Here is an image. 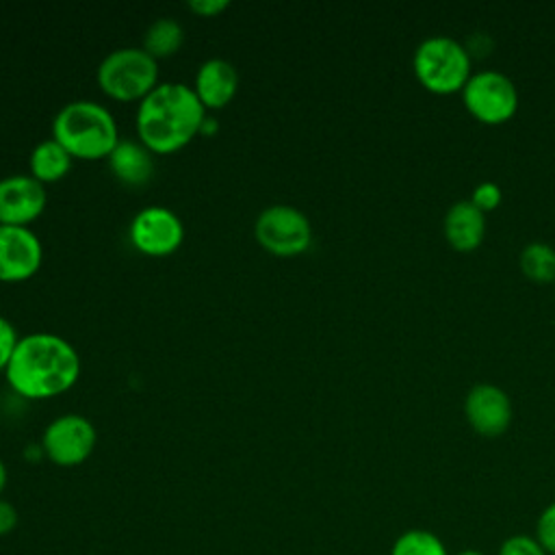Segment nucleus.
I'll use <instances>...</instances> for the list:
<instances>
[{"mask_svg":"<svg viewBox=\"0 0 555 555\" xmlns=\"http://www.w3.org/2000/svg\"><path fill=\"white\" fill-rule=\"evenodd\" d=\"M4 375L20 397L33 401L52 399L78 382L80 356L59 334L30 332L20 338Z\"/></svg>","mask_w":555,"mask_h":555,"instance_id":"1","label":"nucleus"},{"mask_svg":"<svg viewBox=\"0 0 555 555\" xmlns=\"http://www.w3.org/2000/svg\"><path fill=\"white\" fill-rule=\"evenodd\" d=\"M206 117L208 111L191 85L158 82L137 104V139L152 154H173L202 134Z\"/></svg>","mask_w":555,"mask_h":555,"instance_id":"2","label":"nucleus"},{"mask_svg":"<svg viewBox=\"0 0 555 555\" xmlns=\"http://www.w3.org/2000/svg\"><path fill=\"white\" fill-rule=\"evenodd\" d=\"M52 139L80 160L108 158L121 141L115 115L93 100L63 104L52 119Z\"/></svg>","mask_w":555,"mask_h":555,"instance_id":"3","label":"nucleus"},{"mask_svg":"<svg viewBox=\"0 0 555 555\" xmlns=\"http://www.w3.org/2000/svg\"><path fill=\"white\" fill-rule=\"evenodd\" d=\"M100 89L119 102H141L160 80L158 61L141 46L111 50L95 69Z\"/></svg>","mask_w":555,"mask_h":555,"instance_id":"4","label":"nucleus"},{"mask_svg":"<svg viewBox=\"0 0 555 555\" xmlns=\"http://www.w3.org/2000/svg\"><path fill=\"white\" fill-rule=\"evenodd\" d=\"M414 74L434 93L462 91L470 78V54L451 37H427L414 52Z\"/></svg>","mask_w":555,"mask_h":555,"instance_id":"5","label":"nucleus"},{"mask_svg":"<svg viewBox=\"0 0 555 555\" xmlns=\"http://www.w3.org/2000/svg\"><path fill=\"white\" fill-rule=\"evenodd\" d=\"M254 236L273 256L304 254L312 243L310 219L291 204H271L254 221Z\"/></svg>","mask_w":555,"mask_h":555,"instance_id":"6","label":"nucleus"},{"mask_svg":"<svg viewBox=\"0 0 555 555\" xmlns=\"http://www.w3.org/2000/svg\"><path fill=\"white\" fill-rule=\"evenodd\" d=\"M39 444L52 464L72 468L91 457L98 444V431L87 416L67 412L46 425Z\"/></svg>","mask_w":555,"mask_h":555,"instance_id":"7","label":"nucleus"},{"mask_svg":"<svg viewBox=\"0 0 555 555\" xmlns=\"http://www.w3.org/2000/svg\"><path fill=\"white\" fill-rule=\"evenodd\" d=\"M464 106L483 124H503L518 108V91L501 72H479L462 89Z\"/></svg>","mask_w":555,"mask_h":555,"instance_id":"8","label":"nucleus"},{"mask_svg":"<svg viewBox=\"0 0 555 555\" xmlns=\"http://www.w3.org/2000/svg\"><path fill=\"white\" fill-rule=\"evenodd\" d=\"M128 238L132 247L145 256H169L184 241V223L178 212L167 206H143L130 219Z\"/></svg>","mask_w":555,"mask_h":555,"instance_id":"9","label":"nucleus"},{"mask_svg":"<svg viewBox=\"0 0 555 555\" xmlns=\"http://www.w3.org/2000/svg\"><path fill=\"white\" fill-rule=\"evenodd\" d=\"M43 262V245L28 225H0V282H24Z\"/></svg>","mask_w":555,"mask_h":555,"instance_id":"10","label":"nucleus"},{"mask_svg":"<svg viewBox=\"0 0 555 555\" xmlns=\"http://www.w3.org/2000/svg\"><path fill=\"white\" fill-rule=\"evenodd\" d=\"M48 204L46 186L30 173L0 178V225H28Z\"/></svg>","mask_w":555,"mask_h":555,"instance_id":"11","label":"nucleus"},{"mask_svg":"<svg viewBox=\"0 0 555 555\" xmlns=\"http://www.w3.org/2000/svg\"><path fill=\"white\" fill-rule=\"evenodd\" d=\"M464 414L477 434L494 438L509 427L512 403L503 388L494 384H477L464 399Z\"/></svg>","mask_w":555,"mask_h":555,"instance_id":"12","label":"nucleus"},{"mask_svg":"<svg viewBox=\"0 0 555 555\" xmlns=\"http://www.w3.org/2000/svg\"><path fill=\"white\" fill-rule=\"evenodd\" d=\"M191 87L206 111H219L234 100L238 91V72L230 61L212 56L197 67Z\"/></svg>","mask_w":555,"mask_h":555,"instance_id":"13","label":"nucleus"},{"mask_svg":"<svg viewBox=\"0 0 555 555\" xmlns=\"http://www.w3.org/2000/svg\"><path fill=\"white\" fill-rule=\"evenodd\" d=\"M444 236L457 251H473L486 236V212L470 199L455 202L444 215Z\"/></svg>","mask_w":555,"mask_h":555,"instance_id":"14","label":"nucleus"},{"mask_svg":"<svg viewBox=\"0 0 555 555\" xmlns=\"http://www.w3.org/2000/svg\"><path fill=\"white\" fill-rule=\"evenodd\" d=\"M106 160L111 173L128 186H141L154 176V154L139 139H121Z\"/></svg>","mask_w":555,"mask_h":555,"instance_id":"15","label":"nucleus"},{"mask_svg":"<svg viewBox=\"0 0 555 555\" xmlns=\"http://www.w3.org/2000/svg\"><path fill=\"white\" fill-rule=\"evenodd\" d=\"M72 154L52 137L39 141L28 156V173L43 186L65 178L72 169Z\"/></svg>","mask_w":555,"mask_h":555,"instance_id":"16","label":"nucleus"},{"mask_svg":"<svg viewBox=\"0 0 555 555\" xmlns=\"http://www.w3.org/2000/svg\"><path fill=\"white\" fill-rule=\"evenodd\" d=\"M184 43V28L176 17H156L143 33L141 48L156 61L173 56Z\"/></svg>","mask_w":555,"mask_h":555,"instance_id":"17","label":"nucleus"},{"mask_svg":"<svg viewBox=\"0 0 555 555\" xmlns=\"http://www.w3.org/2000/svg\"><path fill=\"white\" fill-rule=\"evenodd\" d=\"M522 273L538 284L555 282V249L548 243H527L518 256Z\"/></svg>","mask_w":555,"mask_h":555,"instance_id":"18","label":"nucleus"},{"mask_svg":"<svg viewBox=\"0 0 555 555\" xmlns=\"http://www.w3.org/2000/svg\"><path fill=\"white\" fill-rule=\"evenodd\" d=\"M390 555H449V551L434 531L408 529L392 542Z\"/></svg>","mask_w":555,"mask_h":555,"instance_id":"19","label":"nucleus"},{"mask_svg":"<svg viewBox=\"0 0 555 555\" xmlns=\"http://www.w3.org/2000/svg\"><path fill=\"white\" fill-rule=\"evenodd\" d=\"M540 546L548 553V555H555V501L548 503L542 514L538 516V522H535V535H533Z\"/></svg>","mask_w":555,"mask_h":555,"instance_id":"20","label":"nucleus"},{"mask_svg":"<svg viewBox=\"0 0 555 555\" xmlns=\"http://www.w3.org/2000/svg\"><path fill=\"white\" fill-rule=\"evenodd\" d=\"M496 555H548V553L540 546V542L533 535L518 533L503 540Z\"/></svg>","mask_w":555,"mask_h":555,"instance_id":"21","label":"nucleus"},{"mask_svg":"<svg viewBox=\"0 0 555 555\" xmlns=\"http://www.w3.org/2000/svg\"><path fill=\"white\" fill-rule=\"evenodd\" d=\"M17 343H20L17 330L13 327V323L9 319H4L0 314V371H7Z\"/></svg>","mask_w":555,"mask_h":555,"instance_id":"22","label":"nucleus"},{"mask_svg":"<svg viewBox=\"0 0 555 555\" xmlns=\"http://www.w3.org/2000/svg\"><path fill=\"white\" fill-rule=\"evenodd\" d=\"M470 202L481 210V212H488L492 208H496L501 204V189L499 184L494 182H479L473 191V197Z\"/></svg>","mask_w":555,"mask_h":555,"instance_id":"23","label":"nucleus"},{"mask_svg":"<svg viewBox=\"0 0 555 555\" xmlns=\"http://www.w3.org/2000/svg\"><path fill=\"white\" fill-rule=\"evenodd\" d=\"M186 7L199 17H219L230 7V2L228 0H189Z\"/></svg>","mask_w":555,"mask_h":555,"instance_id":"24","label":"nucleus"},{"mask_svg":"<svg viewBox=\"0 0 555 555\" xmlns=\"http://www.w3.org/2000/svg\"><path fill=\"white\" fill-rule=\"evenodd\" d=\"M17 520H20V516H17L15 505L0 496V538L9 535L17 527Z\"/></svg>","mask_w":555,"mask_h":555,"instance_id":"25","label":"nucleus"},{"mask_svg":"<svg viewBox=\"0 0 555 555\" xmlns=\"http://www.w3.org/2000/svg\"><path fill=\"white\" fill-rule=\"evenodd\" d=\"M490 48H492V39H490L488 35H483V33H475V35L470 37L468 46H466L468 54H470V52H475V54H479V56L488 54V52H490Z\"/></svg>","mask_w":555,"mask_h":555,"instance_id":"26","label":"nucleus"},{"mask_svg":"<svg viewBox=\"0 0 555 555\" xmlns=\"http://www.w3.org/2000/svg\"><path fill=\"white\" fill-rule=\"evenodd\" d=\"M7 481H9V470H7V464L0 457V496H2L4 488H7Z\"/></svg>","mask_w":555,"mask_h":555,"instance_id":"27","label":"nucleus"},{"mask_svg":"<svg viewBox=\"0 0 555 555\" xmlns=\"http://www.w3.org/2000/svg\"><path fill=\"white\" fill-rule=\"evenodd\" d=\"M455 555H483V553L477 548H464V551H457Z\"/></svg>","mask_w":555,"mask_h":555,"instance_id":"28","label":"nucleus"}]
</instances>
